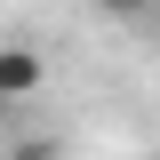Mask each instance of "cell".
Wrapping results in <instances>:
<instances>
[{"label": "cell", "instance_id": "cell-2", "mask_svg": "<svg viewBox=\"0 0 160 160\" xmlns=\"http://www.w3.org/2000/svg\"><path fill=\"white\" fill-rule=\"evenodd\" d=\"M104 16H152V0H96Z\"/></svg>", "mask_w": 160, "mask_h": 160}, {"label": "cell", "instance_id": "cell-3", "mask_svg": "<svg viewBox=\"0 0 160 160\" xmlns=\"http://www.w3.org/2000/svg\"><path fill=\"white\" fill-rule=\"evenodd\" d=\"M8 112H16V104H8V96H0V120H8Z\"/></svg>", "mask_w": 160, "mask_h": 160}, {"label": "cell", "instance_id": "cell-1", "mask_svg": "<svg viewBox=\"0 0 160 160\" xmlns=\"http://www.w3.org/2000/svg\"><path fill=\"white\" fill-rule=\"evenodd\" d=\"M40 88H48V56L24 48V40H8V48H0V96L8 104H32Z\"/></svg>", "mask_w": 160, "mask_h": 160}]
</instances>
